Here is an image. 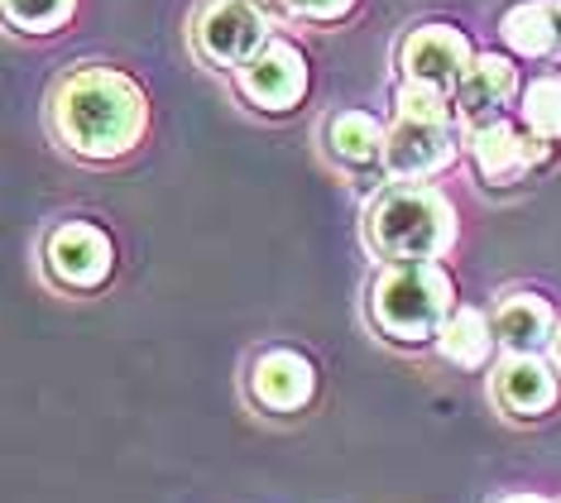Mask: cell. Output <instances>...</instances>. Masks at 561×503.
<instances>
[{
	"label": "cell",
	"instance_id": "obj_1",
	"mask_svg": "<svg viewBox=\"0 0 561 503\" xmlns=\"http://www.w3.org/2000/svg\"><path fill=\"white\" fill-rule=\"evenodd\" d=\"M54 130L78 159H121L149 130V101L116 68H78L54 92Z\"/></svg>",
	"mask_w": 561,
	"mask_h": 503
},
{
	"label": "cell",
	"instance_id": "obj_2",
	"mask_svg": "<svg viewBox=\"0 0 561 503\" xmlns=\"http://www.w3.org/2000/svg\"><path fill=\"white\" fill-rule=\"evenodd\" d=\"M365 236L385 264H437L456 244V206L427 183H389L369 202Z\"/></svg>",
	"mask_w": 561,
	"mask_h": 503
},
{
	"label": "cell",
	"instance_id": "obj_3",
	"mask_svg": "<svg viewBox=\"0 0 561 503\" xmlns=\"http://www.w3.org/2000/svg\"><path fill=\"white\" fill-rule=\"evenodd\" d=\"M456 106L451 96L432 92V87L399 82L393 92V125L385 145V173L393 183H427V178L446 173L461 149V130H456Z\"/></svg>",
	"mask_w": 561,
	"mask_h": 503
},
{
	"label": "cell",
	"instance_id": "obj_4",
	"mask_svg": "<svg viewBox=\"0 0 561 503\" xmlns=\"http://www.w3.org/2000/svg\"><path fill=\"white\" fill-rule=\"evenodd\" d=\"M456 288L442 264H385L369 283V321L393 345H427L456 312Z\"/></svg>",
	"mask_w": 561,
	"mask_h": 503
},
{
	"label": "cell",
	"instance_id": "obj_5",
	"mask_svg": "<svg viewBox=\"0 0 561 503\" xmlns=\"http://www.w3.org/2000/svg\"><path fill=\"white\" fill-rule=\"evenodd\" d=\"M274 38V24L254 0H207L193 20V44L197 54L216 68L240 72Z\"/></svg>",
	"mask_w": 561,
	"mask_h": 503
},
{
	"label": "cell",
	"instance_id": "obj_6",
	"mask_svg": "<svg viewBox=\"0 0 561 503\" xmlns=\"http://www.w3.org/2000/svg\"><path fill=\"white\" fill-rule=\"evenodd\" d=\"M476 62V48L470 38L456 30V24H423L399 44V68L403 82L413 87H432V92L451 96L461 87L466 68Z\"/></svg>",
	"mask_w": 561,
	"mask_h": 503
},
{
	"label": "cell",
	"instance_id": "obj_7",
	"mask_svg": "<svg viewBox=\"0 0 561 503\" xmlns=\"http://www.w3.org/2000/svg\"><path fill=\"white\" fill-rule=\"evenodd\" d=\"M44 268L58 288H72V293H92L111 278L116 268V250H111L106 230L87 226V221H68L58 226L54 236L44 240Z\"/></svg>",
	"mask_w": 561,
	"mask_h": 503
},
{
	"label": "cell",
	"instance_id": "obj_8",
	"mask_svg": "<svg viewBox=\"0 0 561 503\" xmlns=\"http://www.w3.org/2000/svg\"><path fill=\"white\" fill-rule=\"evenodd\" d=\"M236 87L250 106L260 111H288L308 96V58L288 38H270L245 68L236 72Z\"/></svg>",
	"mask_w": 561,
	"mask_h": 503
},
{
	"label": "cell",
	"instance_id": "obj_9",
	"mask_svg": "<svg viewBox=\"0 0 561 503\" xmlns=\"http://www.w3.org/2000/svg\"><path fill=\"white\" fill-rule=\"evenodd\" d=\"M466 149H470L476 173L484 183H500V187L547 159V139H538L528 125H514V121H494V125H480V130H466Z\"/></svg>",
	"mask_w": 561,
	"mask_h": 503
},
{
	"label": "cell",
	"instance_id": "obj_10",
	"mask_svg": "<svg viewBox=\"0 0 561 503\" xmlns=\"http://www.w3.org/2000/svg\"><path fill=\"white\" fill-rule=\"evenodd\" d=\"M514 96H523L514 58L476 54V62H470L466 77H461V87L451 92V106H456V121H461L466 130H480V125L504 121V111L514 106Z\"/></svg>",
	"mask_w": 561,
	"mask_h": 503
},
{
	"label": "cell",
	"instance_id": "obj_11",
	"mask_svg": "<svg viewBox=\"0 0 561 503\" xmlns=\"http://www.w3.org/2000/svg\"><path fill=\"white\" fill-rule=\"evenodd\" d=\"M250 393L260 408L270 412H298L312 403L317 393V369L308 355L288 351V345H278V351H264L260 359L250 365Z\"/></svg>",
	"mask_w": 561,
	"mask_h": 503
},
{
	"label": "cell",
	"instance_id": "obj_12",
	"mask_svg": "<svg viewBox=\"0 0 561 503\" xmlns=\"http://www.w3.org/2000/svg\"><path fill=\"white\" fill-rule=\"evenodd\" d=\"M490 389L508 418H542L557 408V365H547L542 355H504Z\"/></svg>",
	"mask_w": 561,
	"mask_h": 503
},
{
	"label": "cell",
	"instance_id": "obj_13",
	"mask_svg": "<svg viewBox=\"0 0 561 503\" xmlns=\"http://www.w3.org/2000/svg\"><path fill=\"white\" fill-rule=\"evenodd\" d=\"M494 341H500L504 355H542L552 351L557 335V312L552 302L538 298V293H508V298L494 307Z\"/></svg>",
	"mask_w": 561,
	"mask_h": 503
},
{
	"label": "cell",
	"instance_id": "obj_14",
	"mask_svg": "<svg viewBox=\"0 0 561 503\" xmlns=\"http://www.w3.org/2000/svg\"><path fill=\"white\" fill-rule=\"evenodd\" d=\"M504 44L518 58H557L561 54V0H523L500 20Z\"/></svg>",
	"mask_w": 561,
	"mask_h": 503
},
{
	"label": "cell",
	"instance_id": "obj_15",
	"mask_svg": "<svg viewBox=\"0 0 561 503\" xmlns=\"http://www.w3.org/2000/svg\"><path fill=\"white\" fill-rule=\"evenodd\" d=\"M437 351H442L446 365H456V369H484L490 355L500 351L494 321L484 317L480 307H456L451 321H446L442 335H437Z\"/></svg>",
	"mask_w": 561,
	"mask_h": 503
},
{
	"label": "cell",
	"instance_id": "obj_16",
	"mask_svg": "<svg viewBox=\"0 0 561 503\" xmlns=\"http://www.w3.org/2000/svg\"><path fill=\"white\" fill-rule=\"evenodd\" d=\"M385 145H389V130L369 111H336L327 121V149L351 168L385 163Z\"/></svg>",
	"mask_w": 561,
	"mask_h": 503
},
{
	"label": "cell",
	"instance_id": "obj_17",
	"mask_svg": "<svg viewBox=\"0 0 561 503\" xmlns=\"http://www.w3.org/2000/svg\"><path fill=\"white\" fill-rule=\"evenodd\" d=\"M518 115L538 139L557 145L561 139V72L533 77V82L523 87V96H518Z\"/></svg>",
	"mask_w": 561,
	"mask_h": 503
},
{
	"label": "cell",
	"instance_id": "obj_18",
	"mask_svg": "<svg viewBox=\"0 0 561 503\" xmlns=\"http://www.w3.org/2000/svg\"><path fill=\"white\" fill-rule=\"evenodd\" d=\"M78 0H5V20L24 34H54Z\"/></svg>",
	"mask_w": 561,
	"mask_h": 503
},
{
	"label": "cell",
	"instance_id": "obj_19",
	"mask_svg": "<svg viewBox=\"0 0 561 503\" xmlns=\"http://www.w3.org/2000/svg\"><path fill=\"white\" fill-rule=\"evenodd\" d=\"M284 5H288L298 20L327 24V20H346L351 10H355V0H284Z\"/></svg>",
	"mask_w": 561,
	"mask_h": 503
},
{
	"label": "cell",
	"instance_id": "obj_20",
	"mask_svg": "<svg viewBox=\"0 0 561 503\" xmlns=\"http://www.w3.org/2000/svg\"><path fill=\"white\" fill-rule=\"evenodd\" d=\"M547 355H552V365H557V374H561V327H557V335H552V351H547Z\"/></svg>",
	"mask_w": 561,
	"mask_h": 503
},
{
	"label": "cell",
	"instance_id": "obj_21",
	"mask_svg": "<svg viewBox=\"0 0 561 503\" xmlns=\"http://www.w3.org/2000/svg\"><path fill=\"white\" fill-rule=\"evenodd\" d=\"M500 503H547V499H538V494H508V499H500Z\"/></svg>",
	"mask_w": 561,
	"mask_h": 503
}]
</instances>
